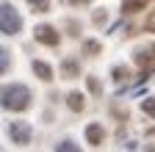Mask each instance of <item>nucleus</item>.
<instances>
[{
  "label": "nucleus",
  "instance_id": "2eb2a0df",
  "mask_svg": "<svg viewBox=\"0 0 155 152\" xmlns=\"http://www.w3.org/2000/svg\"><path fill=\"white\" fill-rule=\"evenodd\" d=\"M6 69H8V53H6L3 47H0V75H3Z\"/></svg>",
  "mask_w": 155,
  "mask_h": 152
},
{
  "label": "nucleus",
  "instance_id": "a211bd4d",
  "mask_svg": "<svg viewBox=\"0 0 155 152\" xmlns=\"http://www.w3.org/2000/svg\"><path fill=\"white\" fill-rule=\"evenodd\" d=\"M69 3H86V0H69Z\"/></svg>",
  "mask_w": 155,
  "mask_h": 152
},
{
  "label": "nucleus",
  "instance_id": "423d86ee",
  "mask_svg": "<svg viewBox=\"0 0 155 152\" xmlns=\"http://www.w3.org/2000/svg\"><path fill=\"white\" fill-rule=\"evenodd\" d=\"M61 75H64V80H75L78 75H81V66H78V61L67 58V61L61 64Z\"/></svg>",
  "mask_w": 155,
  "mask_h": 152
},
{
  "label": "nucleus",
  "instance_id": "f257e3e1",
  "mask_svg": "<svg viewBox=\"0 0 155 152\" xmlns=\"http://www.w3.org/2000/svg\"><path fill=\"white\" fill-rule=\"evenodd\" d=\"M0 97H3V108H8V111H25L31 105V91L22 83H14V86L3 89Z\"/></svg>",
  "mask_w": 155,
  "mask_h": 152
},
{
  "label": "nucleus",
  "instance_id": "39448f33",
  "mask_svg": "<svg viewBox=\"0 0 155 152\" xmlns=\"http://www.w3.org/2000/svg\"><path fill=\"white\" fill-rule=\"evenodd\" d=\"M86 138H89V144L100 147V144L105 141V130H103L100 125H89V127H86Z\"/></svg>",
  "mask_w": 155,
  "mask_h": 152
},
{
  "label": "nucleus",
  "instance_id": "f3484780",
  "mask_svg": "<svg viewBox=\"0 0 155 152\" xmlns=\"http://www.w3.org/2000/svg\"><path fill=\"white\" fill-rule=\"evenodd\" d=\"M144 111H147V113H150V116H152V111H155V105H152V100H147V102H144Z\"/></svg>",
  "mask_w": 155,
  "mask_h": 152
},
{
  "label": "nucleus",
  "instance_id": "20e7f679",
  "mask_svg": "<svg viewBox=\"0 0 155 152\" xmlns=\"http://www.w3.org/2000/svg\"><path fill=\"white\" fill-rule=\"evenodd\" d=\"M33 36H36L42 44H47V47H55V44H58V31H55L53 25H39V28L33 31Z\"/></svg>",
  "mask_w": 155,
  "mask_h": 152
},
{
  "label": "nucleus",
  "instance_id": "ddd939ff",
  "mask_svg": "<svg viewBox=\"0 0 155 152\" xmlns=\"http://www.w3.org/2000/svg\"><path fill=\"white\" fill-rule=\"evenodd\" d=\"M144 8V0H130V3L125 6V14H136V11H141Z\"/></svg>",
  "mask_w": 155,
  "mask_h": 152
},
{
  "label": "nucleus",
  "instance_id": "dca6fc26",
  "mask_svg": "<svg viewBox=\"0 0 155 152\" xmlns=\"http://www.w3.org/2000/svg\"><path fill=\"white\" fill-rule=\"evenodd\" d=\"M89 91L91 94H103V86L97 83V78H89Z\"/></svg>",
  "mask_w": 155,
  "mask_h": 152
},
{
  "label": "nucleus",
  "instance_id": "6e6552de",
  "mask_svg": "<svg viewBox=\"0 0 155 152\" xmlns=\"http://www.w3.org/2000/svg\"><path fill=\"white\" fill-rule=\"evenodd\" d=\"M67 105H69L72 111H78V113H81V111L86 108V102H83V94H78V91H72L69 97H67Z\"/></svg>",
  "mask_w": 155,
  "mask_h": 152
},
{
  "label": "nucleus",
  "instance_id": "f03ea898",
  "mask_svg": "<svg viewBox=\"0 0 155 152\" xmlns=\"http://www.w3.org/2000/svg\"><path fill=\"white\" fill-rule=\"evenodd\" d=\"M0 31L8 33V36L22 31V17H19V14H17V8H14V6H8V3L0 6Z\"/></svg>",
  "mask_w": 155,
  "mask_h": 152
},
{
  "label": "nucleus",
  "instance_id": "f8f14e48",
  "mask_svg": "<svg viewBox=\"0 0 155 152\" xmlns=\"http://www.w3.org/2000/svg\"><path fill=\"white\" fill-rule=\"evenodd\" d=\"M100 50H103L100 42H86V44H83V53H86V55H100Z\"/></svg>",
  "mask_w": 155,
  "mask_h": 152
},
{
  "label": "nucleus",
  "instance_id": "4468645a",
  "mask_svg": "<svg viewBox=\"0 0 155 152\" xmlns=\"http://www.w3.org/2000/svg\"><path fill=\"white\" fill-rule=\"evenodd\" d=\"M55 152H81V149H78V144H72V141H61L55 147Z\"/></svg>",
  "mask_w": 155,
  "mask_h": 152
},
{
  "label": "nucleus",
  "instance_id": "9d476101",
  "mask_svg": "<svg viewBox=\"0 0 155 152\" xmlns=\"http://www.w3.org/2000/svg\"><path fill=\"white\" fill-rule=\"evenodd\" d=\"M28 3H31V8L36 14H47L50 11V0H28Z\"/></svg>",
  "mask_w": 155,
  "mask_h": 152
},
{
  "label": "nucleus",
  "instance_id": "7ed1b4c3",
  "mask_svg": "<svg viewBox=\"0 0 155 152\" xmlns=\"http://www.w3.org/2000/svg\"><path fill=\"white\" fill-rule=\"evenodd\" d=\"M8 136H11V144L25 147V144H31L33 130H31V125H28V122H11V125H8Z\"/></svg>",
  "mask_w": 155,
  "mask_h": 152
},
{
  "label": "nucleus",
  "instance_id": "0eeeda50",
  "mask_svg": "<svg viewBox=\"0 0 155 152\" xmlns=\"http://www.w3.org/2000/svg\"><path fill=\"white\" fill-rule=\"evenodd\" d=\"M33 72L39 75V80H53V69L45 61H33Z\"/></svg>",
  "mask_w": 155,
  "mask_h": 152
},
{
  "label": "nucleus",
  "instance_id": "1a4fd4ad",
  "mask_svg": "<svg viewBox=\"0 0 155 152\" xmlns=\"http://www.w3.org/2000/svg\"><path fill=\"white\" fill-rule=\"evenodd\" d=\"M136 61L152 72V50H147V53H144V50H139V53H136Z\"/></svg>",
  "mask_w": 155,
  "mask_h": 152
},
{
  "label": "nucleus",
  "instance_id": "9b49d317",
  "mask_svg": "<svg viewBox=\"0 0 155 152\" xmlns=\"http://www.w3.org/2000/svg\"><path fill=\"white\" fill-rule=\"evenodd\" d=\"M127 78H130V69L127 66H114V80L116 83H125Z\"/></svg>",
  "mask_w": 155,
  "mask_h": 152
}]
</instances>
